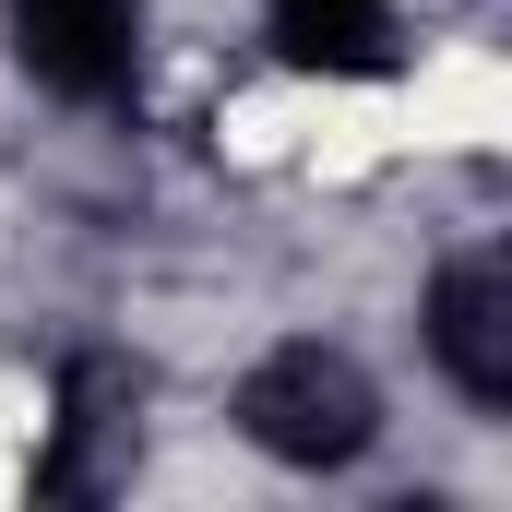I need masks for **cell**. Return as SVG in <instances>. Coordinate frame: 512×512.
Here are the masks:
<instances>
[{
    "instance_id": "obj_1",
    "label": "cell",
    "mask_w": 512,
    "mask_h": 512,
    "mask_svg": "<svg viewBox=\"0 0 512 512\" xmlns=\"http://www.w3.org/2000/svg\"><path fill=\"white\" fill-rule=\"evenodd\" d=\"M239 429H251L274 465H310V477H334V465H358L370 441H382V382L346 358V346H274L239 370V405H227Z\"/></svg>"
},
{
    "instance_id": "obj_4",
    "label": "cell",
    "mask_w": 512,
    "mask_h": 512,
    "mask_svg": "<svg viewBox=\"0 0 512 512\" xmlns=\"http://www.w3.org/2000/svg\"><path fill=\"white\" fill-rule=\"evenodd\" d=\"M262 24L298 72H382L393 60V0H262Z\"/></svg>"
},
{
    "instance_id": "obj_3",
    "label": "cell",
    "mask_w": 512,
    "mask_h": 512,
    "mask_svg": "<svg viewBox=\"0 0 512 512\" xmlns=\"http://www.w3.org/2000/svg\"><path fill=\"white\" fill-rule=\"evenodd\" d=\"M417 334H429V370H441V382L465 393L477 417H501V405H512V262L501 251L441 262Z\"/></svg>"
},
{
    "instance_id": "obj_2",
    "label": "cell",
    "mask_w": 512,
    "mask_h": 512,
    "mask_svg": "<svg viewBox=\"0 0 512 512\" xmlns=\"http://www.w3.org/2000/svg\"><path fill=\"white\" fill-rule=\"evenodd\" d=\"M0 36L72 108H108V96H131V72H143V12L131 0H0Z\"/></svg>"
}]
</instances>
